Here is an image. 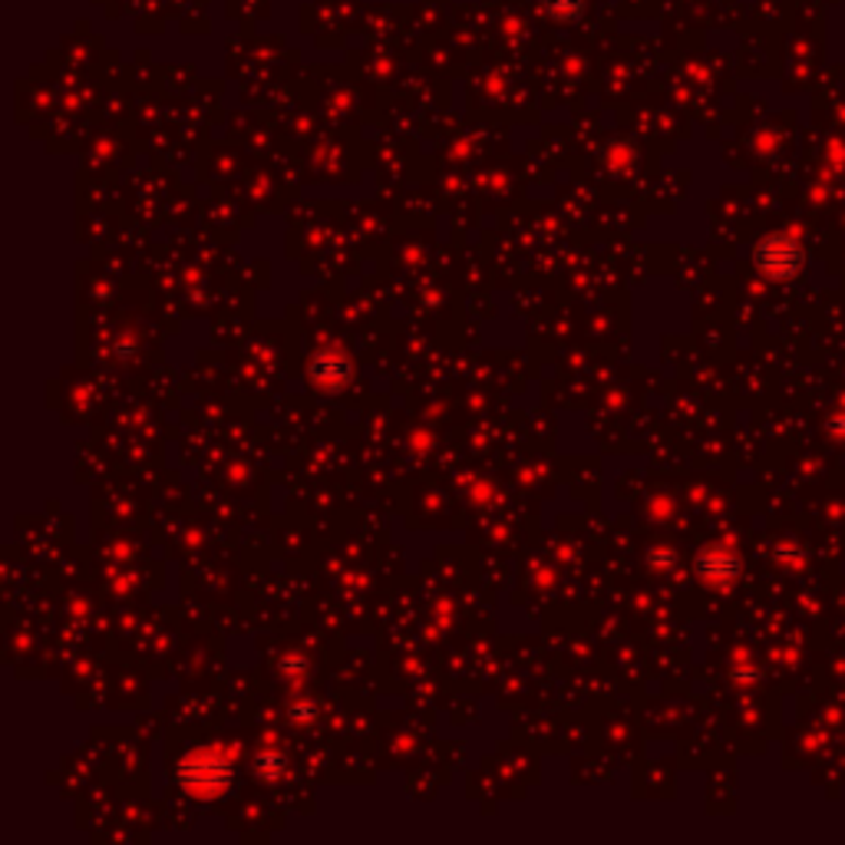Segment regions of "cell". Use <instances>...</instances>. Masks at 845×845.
<instances>
[{
	"mask_svg": "<svg viewBox=\"0 0 845 845\" xmlns=\"http://www.w3.org/2000/svg\"><path fill=\"white\" fill-rule=\"evenodd\" d=\"M759 265H764L767 272H777V275H790L796 272V262H799V248L790 241V238H770L767 244H759Z\"/></svg>",
	"mask_w": 845,
	"mask_h": 845,
	"instance_id": "6da1fadb",
	"label": "cell"
}]
</instances>
